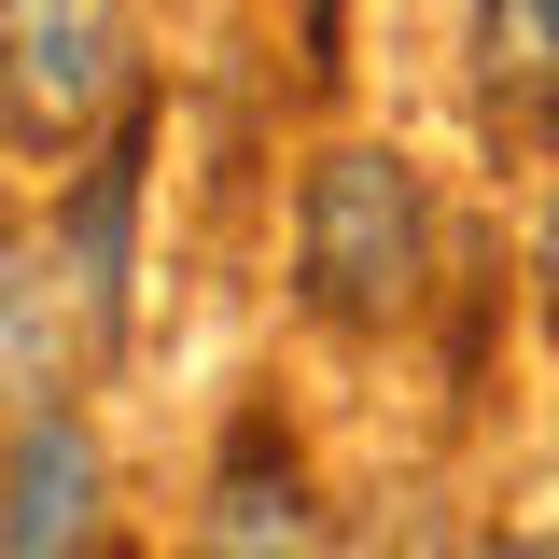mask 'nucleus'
I'll return each mask as SVG.
<instances>
[{
  "label": "nucleus",
  "mask_w": 559,
  "mask_h": 559,
  "mask_svg": "<svg viewBox=\"0 0 559 559\" xmlns=\"http://www.w3.org/2000/svg\"><path fill=\"white\" fill-rule=\"evenodd\" d=\"M546 308H559V210H546Z\"/></svg>",
  "instance_id": "obj_9"
},
{
  "label": "nucleus",
  "mask_w": 559,
  "mask_h": 559,
  "mask_svg": "<svg viewBox=\"0 0 559 559\" xmlns=\"http://www.w3.org/2000/svg\"><path fill=\"white\" fill-rule=\"evenodd\" d=\"M476 98L503 140H559V0H476Z\"/></svg>",
  "instance_id": "obj_6"
},
{
  "label": "nucleus",
  "mask_w": 559,
  "mask_h": 559,
  "mask_svg": "<svg viewBox=\"0 0 559 559\" xmlns=\"http://www.w3.org/2000/svg\"><path fill=\"white\" fill-rule=\"evenodd\" d=\"M70 266L57 252H0V406H28V392H57V349H70Z\"/></svg>",
  "instance_id": "obj_7"
},
{
  "label": "nucleus",
  "mask_w": 559,
  "mask_h": 559,
  "mask_svg": "<svg viewBox=\"0 0 559 559\" xmlns=\"http://www.w3.org/2000/svg\"><path fill=\"white\" fill-rule=\"evenodd\" d=\"M210 559H322V503L294 476V448L238 433L224 476H210Z\"/></svg>",
  "instance_id": "obj_4"
},
{
  "label": "nucleus",
  "mask_w": 559,
  "mask_h": 559,
  "mask_svg": "<svg viewBox=\"0 0 559 559\" xmlns=\"http://www.w3.org/2000/svg\"><path fill=\"white\" fill-rule=\"evenodd\" d=\"M127 210H140V127L84 168V197H70V224H57V266H70L84 336H127Z\"/></svg>",
  "instance_id": "obj_5"
},
{
  "label": "nucleus",
  "mask_w": 559,
  "mask_h": 559,
  "mask_svg": "<svg viewBox=\"0 0 559 559\" xmlns=\"http://www.w3.org/2000/svg\"><path fill=\"white\" fill-rule=\"evenodd\" d=\"M419 238H433V210H419V168L406 154H378V140H336L322 168H308V197H294V280H308V308L322 322H392L419 294Z\"/></svg>",
  "instance_id": "obj_1"
},
{
  "label": "nucleus",
  "mask_w": 559,
  "mask_h": 559,
  "mask_svg": "<svg viewBox=\"0 0 559 559\" xmlns=\"http://www.w3.org/2000/svg\"><path fill=\"white\" fill-rule=\"evenodd\" d=\"M489 559H559V532H518V546H489Z\"/></svg>",
  "instance_id": "obj_8"
},
{
  "label": "nucleus",
  "mask_w": 559,
  "mask_h": 559,
  "mask_svg": "<svg viewBox=\"0 0 559 559\" xmlns=\"http://www.w3.org/2000/svg\"><path fill=\"white\" fill-rule=\"evenodd\" d=\"M84 532H98V448L84 419L43 406L0 462V559H84Z\"/></svg>",
  "instance_id": "obj_3"
},
{
  "label": "nucleus",
  "mask_w": 559,
  "mask_h": 559,
  "mask_svg": "<svg viewBox=\"0 0 559 559\" xmlns=\"http://www.w3.org/2000/svg\"><path fill=\"white\" fill-rule=\"evenodd\" d=\"M127 98V28L112 0H0V112L14 140H84L98 112Z\"/></svg>",
  "instance_id": "obj_2"
}]
</instances>
